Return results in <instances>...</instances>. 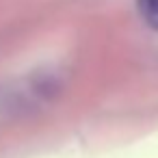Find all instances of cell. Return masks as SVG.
I'll return each mask as SVG.
<instances>
[{"label":"cell","instance_id":"cell-1","mask_svg":"<svg viewBox=\"0 0 158 158\" xmlns=\"http://www.w3.org/2000/svg\"><path fill=\"white\" fill-rule=\"evenodd\" d=\"M139 11L145 24L158 28V0H139Z\"/></svg>","mask_w":158,"mask_h":158}]
</instances>
